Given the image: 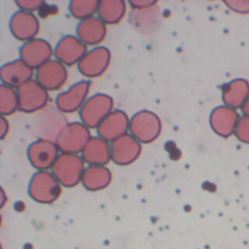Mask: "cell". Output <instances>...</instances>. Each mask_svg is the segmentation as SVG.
I'll return each instance as SVG.
<instances>
[{"label": "cell", "mask_w": 249, "mask_h": 249, "mask_svg": "<svg viewBox=\"0 0 249 249\" xmlns=\"http://www.w3.org/2000/svg\"><path fill=\"white\" fill-rule=\"evenodd\" d=\"M239 118L240 117L235 109L225 105L217 107L212 112L210 124L217 134L223 137H229L231 134H234Z\"/></svg>", "instance_id": "6da1fadb"}, {"label": "cell", "mask_w": 249, "mask_h": 249, "mask_svg": "<svg viewBox=\"0 0 249 249\" xmlns=\"http://www.w3.org/2000/svg\"><path fill=\"white\" fill-rule=\"evenodd\" d=\"M234 135L240 142L249 144V116L243 115L239 118Z\"/></svg>", "instance_id": "3957f363"}, {"label": "cell", "mask_w": 249, "mask_h": 249, "mask_svg": "<svg viewBox=\"0 0 249 249\" xmlns=\"http://www.w3.org/2000/svg\"><path fill=\"white\" fill-rule=\"evenodd\" d=\"M225 4L233 12L238 14H249V0H233L226 1Z\"/></svg>", "instance_id": "277c9868"}, {"label": "cell", "mask_w": 249, "mask_h": 249, "mask_svg": "<svg viewBox=\"0 0 249 249\" xmlns=\"http://www.w3.org/2000/svg\"><path fill=\"white\" fill-rule=\"evenodd\" d=\"M241 110H242L243 115H247V116H249V97H248L247 101L245 102L244 106L241 108Z\"/></svg>", "instance_id": "5b68a950"}, {"label": "cell", "mask_w": 249, "mask_h": 249, "mask_svg": "<svg viewBox=\"0 0 249 249\" xmlns=\"http://www.w3.org/2000/svg\"><path fill=\"white\" fill-rule=\"evenodd\" d=\"M226 106L232 109L242 108L249 97V83L244 79H235L226 84L222 89Z\"/></svg>", "instance_id": "7a4b0ae2"}]
</instances>
